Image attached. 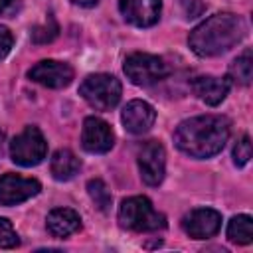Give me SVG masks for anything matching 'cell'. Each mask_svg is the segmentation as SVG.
Here are the masks:
<instances>
[{
	"label": "cell",
	"mask_w": 253,
	"mask_h": 253,
	"mask_svg": "<svg viewBox=\"0 0 253 253\" xmlns=\"http://www.w3.org/2000/svg\"><path fill=\"white\" fill-rule=\"evenodd\" d=\"M123 71L130 79V83H134L138 87H148V85L162 81L168 75V65L158 55L134 51V53L126 55V59L123 63Z\"/></svg>",
	"instance_id": "5"
},
{
	"label": "cell",
	"mask_w": 253,
	"mask_h": 253,
	"mask_svg": "<svg viewBox=\"0 0 253 253\" xmlns=\"http://www.w3.org/2000/svg\"><path fill=\"white\" fill-rule=\"evenodd\" d=\"M121 121L130 134H144L152 128V125L156 121V111L150 103L132 99L125 105V109L121 113Z\"/></svg>",
	"instance_id": "13"
},
{
	"label": "cell",
	"mask_w": 253,
	"mask_h": 253,
	"mask_svg": "<svg viewBox=\"0 0 253 253\" xmlns=\"http://www.w3.org/2000/svg\"><path fill=\"white\" fill-rule=\"evenodd\" d=\"M253 77V59H251V49H245L239 57H235L229 65V77L241 85H249Z\"/></svg>",
	"instance_id": "18"
},
{
	"label": "cell",
	"mask_w": 253,
	"mask_h": 253,
	"mask_svg": "<svg viewBox=\"0 0 253 253\" xmlns=\"http://www.w3.org/2000/svg\"><path fill=\"white\" fill-rule=\"evenodd\" d=\"M140 178L148 186H158L166 174V152L158 140H146L136 154Z\"/></svg>",
	"instance_id": "7"
},
{
	"label": "cell",
	"mask_w": 253,
	"mask_h": 253,
	"mask_svg": "<svg viewBox=\"0 0 253 253\" xmlns=\"http://www.w3.org/2000/svg\"><path fill=\"white\" fill-rule=\"evenodd\" d=\"M45 225H47V231L53 237H67V235L79 231L81 217L71 208H55V210H51L47 213Z\"/></svg>",
	"instance_id": "15"
},
{
	"label": "cell",
	"mask_w": 253,
	"mask_h": 253,
	"mask_svg": "<svg viewBox=\"0 0 253 253\" xmlns=\"http://www.w3.org/2000/svg\"><path fill=\"white\" fill-rule=\"evenodd\" d=\"M42 184L36 178H24L18 174H2L0 176V206H16L34 196H38Z\"/></svg>",
	"instance_id": "10"
},
{
	"label": "cell",
	"mask_w": 253,
	"mask_h": 253,
	"mask_svg": "<svg viewBox=\"0 0 253 253\" xmlns=\"http://www.w3.org/2000/svg\"><path fill=\"white\" fill-rule=\"evenodd\" d=\"M57 32H59V28H57L53 16H49L45 26H38V28L32 30V42L34 43H47V42L55 40Z\"/></svg>",
	"instance_id": "20"
},
{
	"label": "cell",
	"mask_w": 253,
	"mask_h": 253,
	"mask_svg": "<svg viewBox=\"0 0 253 253\" xmlns=\"http://www.w3.org/2000/svg\"><path fill=\"white\" fill-rule=\"evenodd\" d=\"M119 223L130 231H156L166 227L164 213L156 211L146 196H132L119 206Z\"/></svg>",
	"instance_id": "3"
},
{
	"label": "cell",
	"mask_w": 253,
	"mask_h": 253,
	"mask_svg": "<svg viewBox=\"0 0 253 253\" xmlns=\"http://www.w3.org/2000/svg\"><path fill=\"white\" fill-rule=\"evenodd\" d=\"M16 6V0H0V14H10Z\"/></svg>",
	"instance_id": "25"
},
{
	"label": "cell",
	"mask_w": 253,
	"mask_h": 253,
	"mask_svg": "<svg viewBox=\"0 0 253 253\" xmlns=\"http://www.w3.org/2000/svg\"><path fill=\"white\" fill-rule=\"evenodd\" d=\"M115 144V132L111 125L99 117H87L81 128V146L89 154H105Z\"/></svg>",
	"instance_id": "9"
},
{
	"label": "cell",
	"mask_w": 253,
	"mask_h": 253,
	"mask_svg": "<svg viewBox=\"0 0 253 253\" xmlns=\"http://www.w3.org/2000/svg\"><path fill=\"white\" fill-rule=\"evenodd\" d=\"M251 158V138L247 134H243L237 144L233 146V162L235 166H245Z\"/></svg>",
	"instance_id": "22"
},
{
	"label": "cell",
	"mask_w": 253,
	"mask_h": 253,
	"mask_svg": "<svg viewBox=\"0 0 253 253\" xmlns=\"http://www.w3.org/2000/svg\"><path fill=\"white\" fill-rule=\"evenodd\" d=\"M20 245V237L12 223L6 217H0V247L2 249H14Z\"/></svg>",
	"instance_id": "21"
},
{
	"label": "cell",
	"mask_w": 253,
	"mask_h": 253,
	"mask_svg": "<svg viewBox=\"0 0 253 253\" xmlns=\"http://www.w3.org/2000/svg\"><path fill=\"white\" fill-rule=\"evenodd\" d=\"M45 154H47V142L42 130L34 125L26 126L10 142V158L18 166H24V168L38 166L45 158Z\"/></svg>",
	"instance_id": "6"
},
{
	"label": "cell",
	"mask_w": 253,
	"mask_h": 253,
	"mask_svg": "<svg viewBox=\"0 0 253 253\" xmlns=\"http://www.w3.org/2000/svg\"><path fill=\"white\" fill-rule=\"evenodd\" d=\"M178 4H180V8H182V12H184L186 18H196L206 8V2L204 0H178Z\"/></svg>",
	"instance_id": "23"
},
{
	"label": "cell",
	"mask_w": 253,
	"mask_h": 253,
	"mask_svg": "<svg viewBox=\"0 0 253 253\" xmlns=\"http://www.w3.org/2000/svg\"><path fill=\"white\" fill-rule=\"evenodd\" d=\"M221 227V213L211 208H196L182 217V229L194 239H210Z\"/></svg>",
	"instance_id": "11"
},
{
	"label": "cell",
	"mask_w": 253,
	"mask_h": 253,
	"mask_svg": "<svg viewBox=\"0 0 253 253\" xmlns=\"http://www.w3.org/2000/svg\"><path fill=\"white\" fill-rule=\"evenodd\" d=\"M101 0H71V4H75V6H81V8H93V6H97Z\"/></svg>",
	"instance_id": "26"
},
{
	"label": "cell",
	"mask_w": 253,
	"mask_h": 253,
	"mask_svg": "<svg viewBox=\"0 0 253 253\" xmlns=\"http://www.w3.org/2000/svg\"><path fill=\"white\" fill-rule=\"evenodd\" d=\"M81 168V162L79 158L69 150V148H59L51 154V160H49V170H51V176L59 182H67L71 180Z\"/></svg>",
	"instance_id": "16"
},
{
	"label": "cell",
	"mask_w": 253,
	"mask_h": 253,
	"mask_svg": "<svg viewBox=\"0 0 253 253\" xmlns=\"http://www.w3.org/2000/svg\"><path fill=\"white\" fill-rule=\"evenodd\" d=\"M121 81L109 73H93L79 85V95L97 111H111L121 101Z\"/></svg>",
	"instance_id": "4"
},
{
	"label": "cell",
	"mask_w": 253,
	"mask_h": 253,
	"mask_svg": "<svg viewBox=\"0 0 253 253\" xmlns=\"http://www.w3.org/2000/svg\"><path fill=\"white\" fill-rule=\"evenodd\" d=\"M229 138V121L221 115H200L182 121L174 130L176 146L192 158H211Z\"/></svg>",
	"instance_id": "1"
},
{
	"label": "cell",
	"mask_w": 253,
	"mask_h": 253,
	"mask_svg": "<svg viewBox=\"0 0 253 253\" xmlns=\"http://www.w3.org/2000/svg\"><path fill=\"white\" fill-rule=\"evenodd\" d=\"M227 239L237 245H249L253 241V227L251 217L247 213L233 215L227 223Z\"/></svg>",
	"instance_id": "17"
},
{
	"label": "cell",
	"mask_w": 253,
	"mask_h": 253,
	"mask_svg": "<svg viewBox=\"0 0 253 253\" xmlns=\"http://www.w3.org/2000/svg\"><path fill=\"white\" fill-rule=\"evenodd\" d=\"M162 0H119V12L125 22L136 28H150L158 22Z\"/></svg>",
	"instance_id": "12"
},
{
	"label": "cell",
	"mask_w": 253,
	"mask_h": 253,
	"mask_svg": "<svg viewBox=\"0 0 253 253\" xmlns=\"http://www.w3.org/2000/svg\"><path fill=\"white\" fill-rule=\"evenodd\" d=\"M87 192H89L91 200L95 202V206H97L101 211H109L111 202H113V196H111V192H109V188L105 186L103 180H99V178L89 180V182H87Z\"/></svg>",
	"instance_id": "19"
},
{
	"label": "cell",
	"mask_w": 253,
	"mask_h": 253,
	"mask_svg": "<svg viewBox=\"0 0 253 253\" xmlns=\"http://www.w3.org/2000/svg\"><path fill=\"white\" fill-rule=\"evenodd\" d=\"M12 43H14V36L12 32L6 28V26H0V59L6 57L12 49Z\"/></svg>",
	"instance_id": "24"
},
{
	"label": "cell",
	"mask_w": 253,
	"mask_h": 253,
	"mask_svg": "<svg viewBox=\"0 0 253 253\" xmlns=\"http://www.w3.org/2000/svg\"><path fill=\"white\" fill-rule=\"evenodd\" d=\"M229 87H231V83H229L227 77L202 75V77H196V79L192 81V91H194V95H196L200 101H204L206 105H210V107L219 105V103L227 97Z\"/></svg>",
	"instance_id": "14"
},
{
	"label": "cell",
	"mask_w": 253,
	"mask_h": 253,
	"mask_svg": "<svg viewBox=\"0 0 253 253\" xmlns=\"http://www.w3.org/2000/svg\"><path fill=\"white\" fill-rule=\"evenodd\" d=\"M245 34L247 24L241 16L221 12L198 24L188 36V45L200 57H215L229 51L245 38Z\"/></svg>",
	"instance_id": "2"
},
{
	"label": "cell",
	"mask_w": 253,
	"mask_h": 253,
	"mask_svg": "<svg viewBox=\"0 0 253 253\" xmlns=\"http://www.w3.org/2000/svg\"><path fill=\"white\" fill-rule=\"evenodd\" d=\"M28 77L49 89H63L73 81V67L57 59H42L28 69Z\"/></svg>",
	"instance_id": "8"
}]
</instances>
